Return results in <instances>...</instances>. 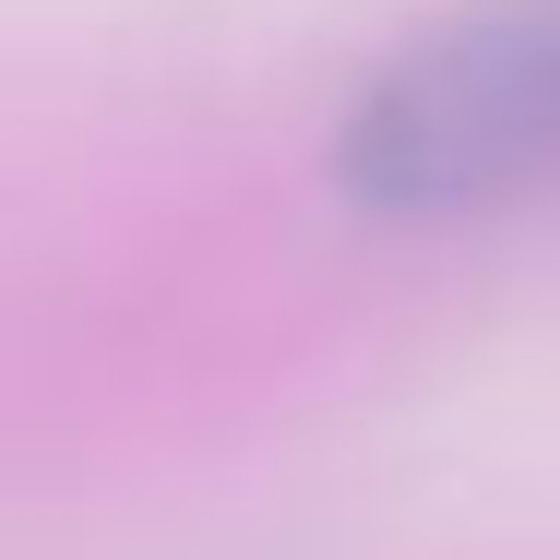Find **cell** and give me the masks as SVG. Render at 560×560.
<instances>
[{
  "label": "cell",
  "mask_w": 560,
  "mask_h": 560,
  "mask_svg": "<svg viewBox=\"0 0 560 560\" xmlns=\"http://www.w3.org/2000/svg\"><path fill=\"white\" fill-rule=\"evenodd\" d=\"M335 191L370 226H501L560 203V0L418 24L346 96Z\"/></svg>",
  "instance_id": "obj_1"
}]
</instances>
